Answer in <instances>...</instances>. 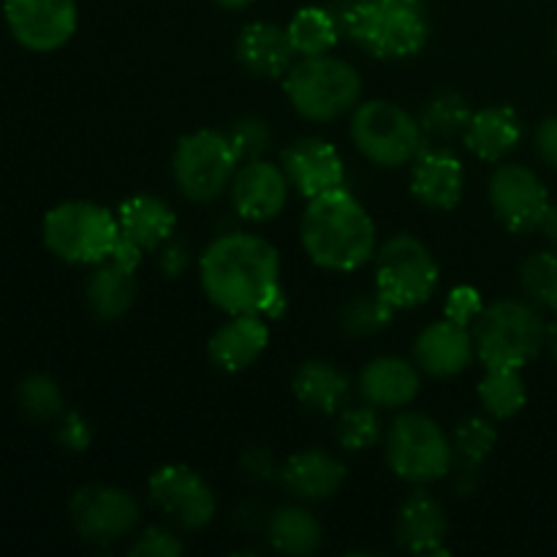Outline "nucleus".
Listing matches in <instances>:
<instances>
[{
	"mask_svg": "<svg viewBox=\"0 0 557 557\" xmlns=\"http://www.w3.org/2000/svg\"><path fill=\"white\" fill-rule=\"evenodd\" d=\"M207 299L223 313H261L281 292V256L259 234L228 232L212 239L199 259Z\"/></svg>",
	"mask_w": 557,
	"mask_h": 557,
	"instance_id": "1",
	"label": "nucleus"
},
{
	"mask_svg": "<svg viewBox=\"0 0 557 557\" xmlns=\"http://www.w3.org/2000/svg\"><path fill=\"white\" fill-rule=\"evenodd\" d=\"M299 239L308 259L321 270L354 272L375 256L373 218L346 188L308 199Z\"/></svg>",
	"mask_w": 557,
	"mask_h": 557,
	"instance_id": "2",
	"label": "nucleus"
},
{
	"mask_svg": "<svg viewBox=\"0 0 557 557\" xmlns=\"http://www.w3.org/2000/svg\"><path fill=\"white\" fill-rule=\"evenodd\" d=\"M343 36L381 60L417 58L430 41V22L413 0H343L335 9Z\"/></svg>",
	"mask_w": 557,
	"mask_h": 557,
	"instance_id": "3",
	"label": "nucleus"
},
{
	"mask_svg": "<svg viewBox=\"0 0 557 557\" xmlns=\"http://www.w3.org/2000/svg\"><path fill=\"white\" fill-rule=\"evenodd\" d=\"M547 321L528 299H498L484 305L471 324L476 359L484 368L522 370L547 346Z\"/></svg>",
	"mask_w": 557,
	"mask_h": 557,
	"instance_id": "4",
	"label": "nucleus"
},
{
	"mask_svg": "<svg viewBox=\"0 0 557 557\" xmlns=\"http://www.w3.org/2000/svg\"><path fill=\"white\" fill-rule=\"evenodd\" d=\"M283 90L299 117L332 123L354 112L362 98V76L351 63L332 54L299 58L283 76Z\"/></svg>",
	"mask_w": 557,
	"mask_h": 557,
	"instance_id": "5",
	"label": "nucleus"
},
{
	"mask_svg": "<svg viewBox=\"0 0 557 557\" xmlns=\"http://www.w3.org/2000/svg\"><path fill=\"white\" fill-rule=\"evenodd\" d=\"M41 237L49 253L69 264H103L120 237L117 215L96 201L71 199L44 215Z\"/></svg>",
	"mask_w": 557,
	"mask_h": 557,
	"instance_id": "6",
	"label": "nucleus"
},
{
	"mask_svg": "<svg viewBox=\"0 0 557 557\" xmlns=\"http://www.w3.org/2000/svg\"><path fill=\"white\" fill-rule=\"evenodd\" d=\"M424 131L419 117H413L400 103L373 98L354 109L351 141L359 156L384 169H397L413 163L424 150Z\"/></svg>",
	"mask_w": 557,
	"mask_h": 557,
	"instance_id": "7",
	"label": "nucleus"
},
{
	"mask_svg": "<svg viewBox=\"0 0 557 557\" xmlns=\"http://www.w3.org/2000/svg\"><path fill=\"white\" fill-rule=\"evenodd\" d=\"M386 462L408 484L446 479L455 466V444L435 419L400 413L386 433Z\"/></svg>",
	"mask_w": 557,
	"mask_h": 557,
	"instance_id": "8",
	"label": "nucleus"
},
{
	"mask_svg": "<svg viewBox=\"0 0 557 557\" xmlns=\"http://www.w3.org/2000/svg\"><path fill=\"white\" fill-rule=\"evenodd\" d=\"M239 158L226 131L199 128L177 141L172 156V177L180 194L196 205L218 199L237 174Z\"/></svg>",
	"mask_w": 557,
	"mask_h": 557,
	"instance_id": "9",
	"label": "nucleus"
},
{
	"mask_svg": "<svg viewBox=\"0 0 557 557\" xmlns=\"http://www.w3.org/2000/svg\"><path fill=\"white\" fill-rule=\"evenodd\" d=\"M438 261L413 234H395L375 250V292L395 310L428 302L438 288Z\"/></svg>",
	"mask_w": 557,
	"mask_h": 557,
	"instance_id": "10",
	"label": "nucleus"
},
{
	"mask_svg": "<svg viewBox=\"0 0 557 557\" xmlns=\"http://www.w3.org/2000/svg\"><path fill=\"white\" fill-rule=\"evenodd\" d=\"M71 525L87 544H112L128 536L139 522L134 495L112 484H90L76 490L69 504Z\"/></svg>",
	"mask_w": 557,
	"mask_h": 557,
	"instance_id": "11",
	"label": "nucleus"
},
{
	"mask_svg": "<svg viewBox=\"0 0 557 557\" xmlns=\"http://www.w3.org/2000/svg\"><path fill=\"white\" fill-rule=\"evenodd\" d=\"M487 196L495 218L515 234L536 232L553 205L544 180L522 163H504L495 169Z\"/></svg>",
	"mask_w": 557,
	"mask_h": 557,
	"instance_id": "12",
	"label": "nucleus"
},
{
	"mask_svg": "<svg viewBox=\"0 0 557 557\" xmlns=\"http://www.w3.org/2000/svg\"><path fill=\"white\" fill-rule=\"evenodd\" d=\"M150 500L183 531H201L215 517V493L210 484L188 466H161L147 482Z\"/></svg>",
	"mask_w": 557,
	"mask_h": 557,
	"instance_id": "13",
	"label": "nucleus"
},
{
	"mask_svg": "<svg viewBox=\"0 0 557 557\" xmlns=\"http://www.w3.org/2000/svg\"><path fill=\"white\" fill-rule=\"evenodd\" d=\"M11 36L30 52H54L74 38L79 25L76 0H3Z\"/></svg>",
	"mask_w": 557,
	"mask_h": 557,
	"instance_id": "14",
	"label": "nucleus"
},
{
	"mask_svg": "<svg viewBox=\"0 0 557 557\" xmlns=\"http://www.w3.org/2000/svg\"><path fill=\"white\" fill-rule=\"evenodd\" d=\"M281 166L288 183L305 199H315L346 185V163L341 150L321 136H302L283 150Z\"/></svg>",
	"mask_w": 557,
	"mask_h": 557,
	"instance_id": "15",
	"label": "nucleus"
},
{
	"mask_svg": "<svg viewBox=\"0 0 557 557\" xmlns=\"http://www.w3.org/2000/svg\"><path fill=\"white\" fill-rule=\"evenodd\" d=\"M288 183L286 172L277 163L256 158V161H245L234 174L228 194H232V205L239 218L250 223H267L283 212L288 201Z\"/></svg>",
	"mask_w": 557,
	"mask_h": 557,
	"instance_id": "16",
	"label": "nucleus"
},
{
	"mask_svg": "<svg viewBox=\"0 0 557 557\" xmlns=\"http://www.w3.org/2000/svg\"><path fill=\"white\" fill-rule=\"evenodd\" d=\"M476 357L471 326H462L451 319L433 321L419 332L413 343V364L433 379L460 375Z\"/></svg>",
	"mask_w": 557,
	"mask_h": 557,
	"instance_id": "17",
	"label": "nucleus"
},
{
	"mask_svg": "<svg viewBox=\"0 0 557 557\" xmlns=\"http://www.w3.org/2000/svg\"><path fill=\"white\" fill-rule=\"evenodd\" d=\"M411 194L430 210H455L466 194V169L460 158L444 147L419 152L411 166Z\"/></svg>",
	"mask_w": 557,
	"mask_h": 557,
	"instance_id": "18",
	"label": "nucleus"
},
{
	"mask_svg": "<svg viewBox=\"0 0 557 557\" xmlns=\"http://www.w3.org/2000/svg\"><path fill=\"white\" fill-rule=\"evenodd\" d=\"M270 346V324L261 313H237L212 332L207 354L215 368L239 373L250 368Z\"/></svg>",
	"mask_w": 557,
	"mask_h": 557,
	"instance_id": "19",
	"label": "nucleus"
},
{
	"mask_svg": "<svg viewBox=\"0 0 557 557\" xmlns=\"http://www.w3.org/2000/svg\"><path fill=\"white\" fill-rule=\"evenodd\" d=\"M237 60L261 79H281L297 63V52L292 47L286 27L275 22H250L239 30L234 44Z\"/></svg>",
	"mask_w": 557,
	"mask_h": 557,
	"instance_id": "20",
	"label": "nucleus"
},
{
	"mask_svg": "<svg viewBox=\"0 0 557 557\" xmlns=\"http://www.w3.org/2000/svg\"><path fill=\"white\" fill-rule=\"evenodd\" d=\"M449 520L438 500L430 493L419 490L411 493L400 506L397 515V542L403 549L413 555H449L444 547Z\"/></svg>",
	"mask_w": 557,
	"mask_h": 557,
	"instance_id": "21",
	"label": "nucleus"
},
{
	"mask_svg": "<svg viewBox=\"0 0 557 557\" xmlns=\"http://www.w3.org/2000/svg\"><path fill=\"white\" fill-rule=\"evenodd\" d=\"M357 389L375 408H403L419 395V368L403 357H375L359 373Z\"/></svg>",
	"mask_w": 557,
	"mask_h": 557,
	"instance_id": "22",
	"label": "nucleus"
},
{
	"mask_svg": "<svg viewBox=\"0 0 557 557\" xmlns=\"http://www.w3.org/2000/svg\"><path fill=\"white\" fill-rule=\"evenodd\" d=\"M462 141L479 161L498 163L522 141V117L504 103L476 109L462 131Z\"/></svg>",
	"mask_w": 557,
	"mask_h": 557,
	"instance_id": "23",
	"label": "nucleus"
},
{
	"mask_svg": "<svg viewBox=\"0 0 557 557\" xmlns=\"http://www.w3.org/2000/svg\"><path fill=\"white\" fill-rule=\"evenodd\" d=\"M281 482L294 498L326 500L346 482V466L321 449H305L283 462Z\"/></svg>",
	"mask_w": 557,
	"mask_h": 557,
	"instance_id": "24",
	"label": "nucleus"
},
{
	"mask_svg": "<svg viewBox=\"0 0 557 557\" xmlns=\"http://www.w3.org/2000/svg\"><path fill=\"white\" fill-rule=\"evenodd\" d=\"M117 226L123 237L139 245L141 250H158L174 237L177 215L163 199L150 194H136L117 207Z\"/></svg>",
	"mask_w": 557,
	"mask_h": 557,
	"instance_id": "25",
	"label": "nucleus"
},
{
	"mask_svg": "<svg viewBox=\"0 0 557 557\" xmlns=\"http://www.w3.org/2000/svg\"><path fill=\"white\" fill-rule=\"evenodd\" d=\"M348 389H351L348 375L337 364L324 362V359H310L294 370L292 392L308 411L324 413V417L343 411Z\"/></svg>",
	"mask_w": 557,
	"mask_h": 557,
	"instance_id": "26",
	"label": "nucleus"
},
{
	"mask_svg": "<svg viewBox=\"0 0 557 557\" xmlns=\"http://www.w3.org/2000/svg\"><path fill=\"white\" fill-rule=\"evenodd\" d=\"M136 294H139V288H136V272L123 270V267L112 264V261L98 264V270L92 272L85 288L87 308L101 321L123 319L134 308Z\"/></svg>",
	"mask_w": 557,
	"mask_h": 557,
	"instance_id": "27",
	"label": "nucleus"
},
{
	"mask_svg": "<svg viewBox=\"0 0 557 557\" xmlns=\"http://www.w3.org/2000/svg\"><path fill=\"white\" fill-rule=\"evenodd\" d=\"M267 539L272 549L283 555H313L324 542V528L313 511L302 506H283L272 511L267 522Z\"/></svg>",
	"mask_w": 557,
	"mask_h": 557,
	"instance_id": "28",
	"label": "nucleus"
},
{
	"mask_svg": "<svg viewBox=\"0 0 557 557\" xmlns=\"http://www.w3.org/2000/svg\"><path fill=\"white\" fill-rule=\"evenodd\" d=\"M286 30L297 58L330 54L343 36L335 11L324 9V5H305V9H299L286 25Z\"/></svg>",
	"mask_w": 557,
	"mask_h": 557,
	"instance_id": "29",
	"label": "nucleus"
},
{
	"mask_svg": "<svg viewBox=\"0 0 557 557\" xmlns=\"http://www.w3.org/2000/svg\"><path fill=\"white\" fill-rule=\"evenodd\" d=\"M455 455L462 460V476L460 490L471 493L476 490V473L482 462L487 460L490 451L498 444V430H495L493 419L487 417H466L455 428Z\"/></svg>",
	"mask_w": 557,
	"mask_h": 557,
	"instance_id": "30",
	"label": "nucleus"
},
{
	"mask_svg": "<svg viewBox=\"0 0 557 557\" xmlns=\"http://www.w3.org/2000/svg\"><path fill=\"white\" fill-rule=\"evenodd\" d=\"M479 403L484 406L490 419L517 417L528 403V386L520 370L515 368H487L484 379L479 381Z\"/></svg>",
	"mask_w": 557,
	"mask_h": 557,
	"instance_id": "31",
	"label": "nucleus"
},
{
	"mask_svg": "<svg viewBox=\"0 0 557 557\" xmlns=\"http://www.w3.org/2000/svg\"><path fill=\"white\" fill-rule=\"evenodd\" d=\"M473 109L466 101V96L455 90L435 92L419 112V123L428 139H451V136H462L468 120H471Z\"/></svg>",
	"mask_w": 557,
	"mask_h": 557,
	"instance_id": "32",
	"label": "nucleus"
},
{
	"mask_svg": "<svg viewBox=\"0 0 557 557\" xmlns=\"http://www.w3.org/2000/svg\"><path fill=\"white\" fill-rule=\"evenodd\" d=\"M520 286L528 302L557 313V250H539L520 264Z\"/></svg>",
	"mask_w": 557,
	"mask_h": 557,
	"instance_id": "33",
	"label": "nucleus"
},
{
	"mask_svg": "<svg viewBox=\"0 0 557 557\" xmlns=\"http://www.w3.org/2000/svg\"><path fill=\"white\" fill-rule=\"evenodd\" d=\"M16 406L33 422H54L65 413V397L58 381L44 373H33L16 386Z\"/></svg>",
	"mask_w": 557,
	"mask_h": 557,
	"instance_id": "34",
	"label": "nucleus"
},
{
	"mask_svg": "<svg viewBox=\"0 0 557 557\" xmlns=\"http://www.w3.org/2000/svg\"><path fill=\"white\" fill-rule=\"evenodd\" d=\"M392 319H395V308L379 292L357 294V297L343 305L341 330L351 337L375 335V332L386 330Z\"/></svg>",
	"mask_w": 557,
	"mask_h": 557,
	"instance_id": "35",
	"label": "nucleus"
},
{
	"mask_svg": "<svg viewBox=\"0 0 557 557\" xmlns=\"http://www.w3.org/2000/svg\"><path fill=\"white\" fill-rule=\"evenodd\" d=\"M381 419L379 408L364 403V406L346 408L337 419V444L346 451H364L373 449L381 441Z\"/></svg>",
	"mask_w": 557,
	"mask_h": 557,
	"instance_id": "36",
	"label": "nucleus"
},
{
	"mask_svg": "<svg viewBox=\"0 0 557 557\" xmlns=\"http://www.w3.org/2000/svg\"><path fill=\"white\" fill-rule=\"evenodd\" d=\"M226 136L239 161H256V158H261L272 147L270 125H267V120L253 117V114L234 120L228 125Z\"/></svg>",
	"mask_w": 557,
	"mask_h": 557,
	"instance_id": "37",
	"label": "nucleus"
},
{
	"mask_svg": "<svg viewBox=\"0 0 557 557\" xmlns=\"http://www.w3.org/2000/svg\"><path fill=\"white\" fill-rule=\"evenodd\" d=\"M183 553L185 544L166 528H147L128 549V555L134 557H180Z\"/></svg>",
	"mask_w": 557,
	"mask_h": 557,
	"instance_id": "38",
	"label": "nucleus"
},
{
	"mask_svg": "<svg viewBox=\"0 0 557 557\" xmlns=\"http://www.w3.org/2000/svg\"><path fill=\"white\" fill-rule=\"evenodd\" d=\"M482 310H484L482 294H479V288H473V286L451 288L449 297H446V302H444L446 319L457 321V324H462V326H471L473 321L479 319V313H482Z\"/></svg>",
	"mask_w": 557,
	"mask_h": 557,
	"instance_id": "39",
	"label": "nucleus"
},
{
	"mask_svg": "<svg viewBox=\"0 0 557 557\" xmlns=\"http://www.w3.org/2000/svg\"><path fill=\"white\" fill-rule=\"evenodd\" d=\"M58 444L71 455H82L92 444V428L82 413L69 411L58 422Z\"/></svg>",
	"mask_w": 557,
	"mask_h": 557,
	"instance_id": "40",
	"label": "nucleus"
},
{
	"mask_svg": "<svg viewBox=\"0 0 557 557\" xmlns=\"http://www.w3.org/2000/svg\"><path fill=\"white\" fill-rule=\"evenodd\" d=\"M243 468L250 479L256 482H272V479H281V468L277 466L275 455L264 446H256V449H248L243 457Z\"/></svg>",
	"mask_w": 557,
	"mask_h": 557,
	"instance_id": "41",
	"label": "nucleus"
},
{
	"mask_svg": "<svg viewBox=\"0 0 557 557\" xmlns=\"http://www.w3.org/2000/svg\"><path fill=\"white\" fill-rule=\"evenodd\" d=\"M533 150L549 169L557 172V114H549L539 123L536 134H533Z\"/></svg>",
	"mask_w": 557,
	"mask_h": 557,
	"instance_id": "42",
	"label": "nucleus"
},
{
	"mask_svg": "<svg viewBox=\"0 0 557 557\" xmlns=\"http://www.w3.org/2000/svg\"><path fill=\"white\" fill-rule=\"evenodd\" d=\"M190 264L188 245L180 243V239H169L166 245H161V270L166 277H180Z\"/></svg>",
	"mask_w": 557,
	"mask_h": 557,
	"instance_id": "43",
	"label": "nucleus"
},
{
	"mask_svg": "<svg viewBox=\"0 0 557 557\" xmlns=\"http://www.w3.org/2000/svg\"><path fill=\"white\" fill-rule=\"evenodd\" d=\"M141 256H145V250H141L136 243H131L128 237H123V234H120L117 243H114V248H112V256H109L107 261H112V264L123 267V270H128V272H136L141 264Z\"/></svg>",
	"mask_w": 557,
	"mask_h": 557,
	"instance_id": "44",
	"label": "nucleus"
},
{
	"mask_svg": "<svg viewBox=\"0 0 557 557\" xmlns=\"http://www.w3.org/2000/svg\"><path fill=\"white\" fill-rule=\"evenodd\" d=\"M539 232H542L544 237H547L549 243H553V248L557 250V205H549V210H547V215H544V221H542V226H539Z\"/></svg>",
	"mask_w": 557,
	"mask_h": 557,
	"instance_id": "45",
	"label": "nucleus"
},
{
	"mask_svg": "<svg viewBox=\"0 0 557 557\" xmlns=\"http://www.w3.org/2000/svg\"><path fill=\"white\" fill-rule=\"evenodd\" d=\"M547 348L549 354H553V359L557 362V313H555V321L547 326Z\"/></svg>",
	"mask_w": 557,
	"mask_h": 557,
	"instance_id": "46",
	"label": "nucleus"
},
{
	"mask_svg": "<svg viewBox=\"0 0 557 557\" xmlns=\"http://www.w3.org/2000/svg\"><path fill=\"white\" fill-rule=\"evenodd\" d=\"M218 5H223V9H248L250 3H253V0H215Z\"/></svg>",
	"mask_w": 557,
	"mask_h": 557,
	"instance_id": "47",
	"label": "nucleus"
},
{
	"mask_svg": "<svg viewBox=\"0 0 557 557\" xmlns=\"http://www.w3.org/2000/svg\"><path fill=\"white\" fill-rule=\"evenodd\" d=\"M555 58H557V27H555Z\"/></svg>",
	"mask_w": 557,
	"mask_h": 557,
	"instance_id": "48",
	"label": "nucleus"
},
{
	"mask_svg": "<svg viewBox=\"0 0 557 557\" xmlns=\"http://www.w3.org/2000/svg\"><path fill=\"white\" fill-rule=\"evenodd\" d=\"M413 3H422V0H413Z\"/></svg>",
	"mask_w": 557,
	"mask_h": 557,
	"instance_id": "49",
	"label": "nucleus"
}]
</instances>
